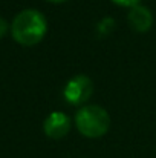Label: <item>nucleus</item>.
<instances>
[{"label": "nucleus", "mask_w": 156, "mask_h": 158, "mask_svg": "<svg viewBox=\"0 0 156 158\" xmlns=\"http://www.w3.org/2000/svg\"><path fill=\"white\" fill-rule=\"evenodd\" d=\"M48 32L46 17L37 9H25L18 12L11 25L12 39L23 46L40 43Z\"/></svg>", "instance_id": "f257e3e1"}, {"label": "nucleus", "mask_w": 156, "mask_h": 158, "mask_svg": "<svg viewBox=\"0 0 156 158\" xmlns=\"http://www.w3.org/2000/svg\"><path fill=\"white\" fill-rule=\"evenodd\" d=\"M75 126L81 135L87 138H100L110 127V117L101 106L86 105L75 114Z\"/></svg>", "instance_id": "f03ea898"}, {"label": "nucleus", "mask_w": 156, "mask_h": 158, "mask_svg": "<svg viewBox=\"0 0 156 158\" xmlns=\"http://www.w3.org/2000/svg\"><path fill=\"white\" fill-rule=\"evenodd\" d=\"M94 94V83L87 75H75L74 78H70L63 91V95L66 98V102L69 105L74 106H81L84 105Z\"/></svg>", "instance_id": "7ed1b4c3"}, {"label": "nucleus", "mask_w": 156, "mask_h": 158, "mask_svg": "<svg viewBox=\"0 0 156 158\" xmlns=\"http://www.w3.org/2000/svg\"><path fill=\"white\" fill-rule=\"evenodd\" d=\"M43 131L49 138L60 140L70 131V118L63 112H52L43 123Z\"/></svg>", "instance_id": "20e7f679"}, {"label": "nucleus", "mask_w": 156, "mask_h": 158, "mask_svg": "<svg viewBox=\"0 0 156 158\" xmlns=\"http://www.w3.org/2000/svg\"><path fill=\"white\" fill-rule=\"evenodd\" d=\"M127 20H129V25L138 32H147L153 25L152 11L146 6H141V5H136V6L130 8Z\"/></svg>", "instance_id": "39448f33"}, {"label": "nucleus", "mask_w": 156, "mask_h": 158, "mask_svg": "<svg viewBox=\"0 0 156 158\" xmlns=\"http://www.w3.org/2000/svg\"><path fill=\"white\" fill-rule=\"evenodd\" d=\"M113 3L119 5V6H126V8H133L136 5H139L141 0H112Z\"/></svg>", "instance_id": "423d86ee"}, {"label": "nucleus", "mask_w": 156, "mask_h": 158, "mask_svg": "<svg viewBox=\"0 0 156 158\" xmlns=\"http://www.w3.org/2000/svg\"><path fill=\"white\" fill-rule=\"evenodd\" d=\"M6 29H8V23H6V20H5V19H2V17H0V39L6 34Z\"/></svg>", "instance_id": "0eeeda50"}, {"label": "nucleus", "mask_w": 156, "mask_h": 158, "mask_svg": "<svg viewBox=\"0 0 156 158\" xmlns=\"http://www.w3.org/2000/svg\"><path fill=\"white\" fill-rule=\"evenodd\" d=\"M48 2H51V3H64L67 0H48Z\"/></svg>", "instance_id": "6e6552de"}]
</instances>
